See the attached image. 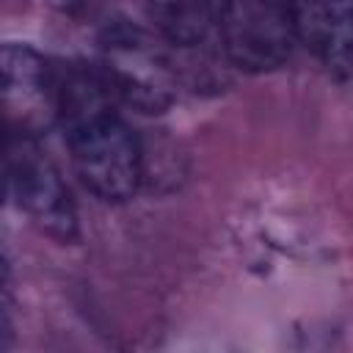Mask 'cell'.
Returning a JSON list of instances; mask_svg holds the SVG:
<instances>
[{"label":"cell","mask_w":353,"mask_h":353,"mask_svg":"<svg viewBox=\"0 0 353 353\" xmlns=\"http://www.w3.org/2000/svg\"><path fill=\"white\" fill-rule=\"evenodd\" d=\"M110 83L88 69L58 77L61 124L77 179L99 201L121 204L143 176V152L132 127L110 105Z\"/></svg>","instance_id":"cell-1"},{"label":"cell","mask_w":353,"mask_h":353,"mask_svg":"<svg viewBox=\"0 0 353 353\" xmlns=\"http://www.w3.org/2000/svg\"><path fill=\"white\" fill-rule=\"evenodd\" d=\"M8 199L33 218V223L61 243L77 237V212L58 165L39 146L36 135L8 130L6 143Z\"/></svg>","instance_id":"cell-3"},{"label":"cell","mask_w":353,"mask_h":353,"mask_svg":"<svg viewBox=\"0 0 353 353\" xmlns=\"http://www.w3.org/2000/svg\"><path fill=\"white\" fill-rule=\"evenodd\" d=\"M146 17L163 41L174 47H196L218 25V3L215 0H146Z\"/></svg>","instance_id":"cell-7"},{"label":"cell","mask_w":353,"mask_h":353,"mask_svg":"<svg viewBox=\"0 0 353 353\" xmlns=\"http://www.w3.org/2000/svg\"><path fill=\"white\" fill-rule=\"evenodd\" d=\"M105 80L141 113H163L174 99V77L160 47L138 28L119 22L102 36Z\"/></svg>","instance_id":"cell-4"},{"label":"cell","mask_w":353,"mask_h":353,"mask_svg":"<svg viewBox=\"0 0 353 353\" xmlns=\"http://www.w3.org/2000/svg\"><path fill=\"white\" fill-rule=\"evenodd\" d=\"M3 102L8 116V130L39 135L61 116L58 102V74L50 63L28 44H3Z\"/></svg>","instance_id":"cell-5"},{"label":"cell","mask_w":353,"mask_h":353,"mask_svg":"<svg viewBox=\"0 0 353 353\" xmlns=\"http://www.w3.org/2000/svg\"><path fill=\"white\" fill-rule=\"evenodd\" d=\"M298 39L342 80L353 83V0H295Z\"/></svg>","instance_id":"cell-6"},{"label":"cell","mask_w":353,"mask_h":353,"mask_svg":"<svg viewBox=\"0 0 353 353\" xmlns=\"http://www.w3.org/2000/svg\"><path fill=\"white\" fill-rule=\"evenodd\" d=\"M218 33L237 69L273 72L287 63L298 39L295 0H221Z\"/></svg>","instance_id":"cell-2"}]
</instances>
